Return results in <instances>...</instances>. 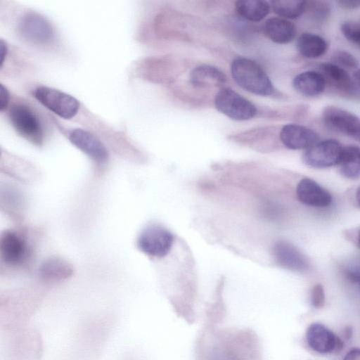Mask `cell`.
Returning <instances> with one entry per match:
<instances>
[{
    "instance_id": "52a82bcc",
    "label": "cell",
    "mask_w": 360,
    "mask_h": 360,
    "mask_svg": "<svg viewBox=\"0 0 360 360\" xmlns=\"http://www.w3.org/2000/svg\"><path fill=\"white\" fill-rule=\"evenodd\" d=\"M342 150L343 147L337 140L326 139L307 149L303 153L302 160L314 168H327L339 164Z\"/></svg>"
},
{
    "instance_id": "2e32d148",
    "label": "cell",
    "mask_w": 360,
    "mask_h": 360,
    "mask_svg": "<svg viewBox=\"0 0 360 360\" xmlns=\"http://www.w3.org/2000/svg\"><path fill=\"white\" fill-rule=\"evenodd\" d=\"M264 32L270 40L279 44L291 42L297 33L292 22L279 17L267 19L264 25Z\"/></svg>"
},
{
    "instance_id": "30bf717a",
    "label": "cell",
    "mask_w": 360,
    "mask_h": 360,
    "mask_svg": "<svg viewBox=\"0 0 360 360\" xmlns=\"http://www.w3.org/2000/svg\"><path fill=\"white\" fill-rule=\"evenodd\" d=\"M282 143L291 150L308 149L318 142L319 136L316 131L307 127L288 124L284 125L280 131Z\"/></svg>"
},
{
    "instance_id": "4dcf8cb0",
    "label": "cell",
    "mask_w": 360,
    "mask_h": 360,
    "mask_svg": "<svg viewBox=\"0 0 360 360\" xmlns=\"http://www.w3.org/2000/svg\"><path fill=\"white\" fill-rule=\"evenodd\" d=\"M353 77L354 84H356L357 88L360 89V69L354 72Z\"/></svg>"
},
{
    "instance_id": "cb8c5ba5",
    "label": "cell",
    "mask_w": 360,
    "mask_h": 360,
    "mask_svg": "<svg viewBox=\"0 0 360 360\" xmlns=\"http://www.w3.org/2000/svg\"><path fill=\"white\" fill-rule=\"evenodd\" d=\"M307 10H309L314 20L322 22L328 17L330 7L327 1H307Z\"/></svg>"
},
{
    "instance_id": "836d02e7",
    "label": "cell",
    "mask_w": 360,
    "mask_h": 360,
    "mask_svg": "<svg viewBox=\"0 0 360 360\" xmlns=\"http://www.w3.org/2000/svg\"><path fill=\"white\" fill-rule=\"evenodd\" d=\"M356 139H357V140H359V141H360V132H359V134H358V136H357V137H356Z\"/></svg>"
},
{
    "instance_id": "5b68a950",
    "label": "cell",
    "mask_w": 360,
    "mask_h": 360,
    "mask_svg": "<svg viewBox=\"0 0 360 360\" xmlns=\"http://www.w3.org/2000/svg\"><path fill=\"white\" fill-rule=\"evenodd\" d=\"M34 98L49 110L64 119H71L78 112L79 102L72 96L60 90L39 86L34 91Z\"/></svg>"
},
{
    "instance_id": "4fadbf2b",
    "label": "cell",
    "mask_w": 360,
    "mask_h": 360,
    "mask_svg": "<svg viewBox=\"0 0 360 360\" xmlns=\"http://www.w3.org/2000/svg\"><path fill=\"white\" fill-rule=\"evenodd\" d=\"M274 255L277 263L283 268L305 271L309 268L307 258L293 245L279 241L274 247Z\"/></svg>"
},
{
    "instance_id": "d4e9b609",
    "label": "cell",
    "mask_w": 360,
    "mask_h": 360,
    "mask_svg": "<svg viewBox=\"0 0 360 360\" xmlns=\"http://www.w3.org/2000/svg\"><path fill=\"white\" fill-rule=\"evenodd\" d=\"M340 30L347 39L360 46V22H345L342 24Z\"/></svg>"
},
{
    "instance_id": "277c9868",
    "label": "cell",
    "mask_w": 360,
    "mask_h": 360,
    "mask_svg": "<svg viewBox=\"0 0 360 360\" xmlns=\"http://www.w3.org/2000/svg\"><path fill=\"white\" fill-rule=\"evenodd\" d=\"M214 105L221 113L237 121L250 120L257 112L251 101L229 87H222L217 93Z\"/></svg>"
},
{
    "instance_id": "6da1fadb",
    "label": "cell",
    "mask_w": 360,
    "mask_h": 360,
    "mask_svg": "<svg viewBox=\"0 0 360 360\" xmlns=\"http://www.w3.org/2000/svg\"><path fill=\"white\" fill-rule=\"evenodd\" d=\"M231 73L233 80L245 91L261 96H269L276 89L263 68L255 60L240 57L233 60Z\"/></svg>"
},
{
    "instance_id": "5bb4252c",
    "label": "cell",
    "mask_w": 360,
    "mask_h": 360,
    "mask_svg": "<svg viewBox=\"0 0 360 360\" xmlns=\"http://www.w3.org/2000/svg\"><path fill=\"white\" fill-rule=\"evenodd\" d=\"M27 254L26 243L16 232L5 231L0 239L1 259L9 264H18L22 262Z\"/></svg>"
},
{
    "instance_id": "e0dca14e",
    "label": "cell",
    "mask_w": 360,
    "mask_h": 360,
    "mask_svg": "<svg viewBox=\"0 0 360 360\" xmlns=\"http://www.w3.org/2000/svg\"><path fill=\"white\" fill-rule=\"evenodd\" d=\"M191 84L195 87H221L226 82V77L219 68L210 65L194 68L189 76Z\"/></svg>"
},
{
    "instance_id": "ba28073f",
    "label": "cell",
    "mask_w": 360,
    "mask_h": 360,
    "mask_svg": "<svg viewBox=\"0 0 360 360\" xmlns=\"http://www.w3.org/2000/svg\"><path fill=\"white\" fill-rule=\"evenodd\" d=\"M325 124L336 132L354 139L360 132V118L354 114L335 106H328L323 112Z\"/></svg>"
},
{
    "instance_id": "7c38bea8",
    "label": "cell",
    "mask_w": 360,
    "mask_h": 360,
    "mask_svg": "<svg viewBox=\"0 0 360 360\" xmlns=\"http://www.w3.org/2000/svg\"><path fill=\"white\" fill-rule=\"evenodd\" d=\"M70 141L96 162L107 160L108 154L104 145L90 132L75 129L69 134Z\"/></svg>"
},
{
    "instance_id": "7a4b0ae2",
    "label": "cell",
    "mask_w": 360,
    "mask_h": 360,
    "mask_svg": "<svg viewBox=\"0 0 360 360\" xmlns=\"http://www.w3.org/2000/svg\"><path fill=\"white\" fill-rule=\"evenodd\" d=\"M18 30L24 40L34 45L48 46L55 41V30L51 23L35 11H27L20 17Z\"/></svg>"
},
{
    "instance_id": "484cf974",
    "label": "cell",
    "mask_w": 360,
    "mask_h": 360,
    "mask_svg": "<svg viewBox=\"0 0 360 360\" xmlns=\"http://www.w3.org/2000/svg\"><path fill=\"white\" fill-rule=\"evenodd\" d=\"M332 59L333 63L342 67L347 68H355L358 66V61L356 58L350 53L344 50L336 51L333 56Z\"/></svg>"
},
{
    "instance_id": "4316f807",
    "label": "cell",
    "mask_w": 360,
    "mask_h": 360,
    "mask_svg": "<svg viewBox=\"0 0 360 360\" xmlns=\"http://www.w3.org/2000/svg\"><path fill=\"white\" fill-rule=\"evenodd\" d=\"M311 303L315 308H321L325 302V294L323 286L320 284L315 285L311 290Z\"/></svg>"
},
{
    "instance_id": "8fae6325",
    "label": "cell",
    "mask_w": 360,
    "mask_h": 360,
    "mask_svg": "<svg viewBox=\"0 0 360 360\" xmlns=\"http://www.w3.org/2000/svg\"><path fill=\"white\" fill-rule=\"evenodd\" d=\"M296 195L300 202L315 207H328L333 200L331 194L326 189L309 178H303L299 181Z\"/></svg>"
},
{
    "instance_id": "9a60e30c",
    "label": "cell",
    "mask_w": 360,
    "mask_h": 360,
    "mask_svg": "<svg viewBox=\"0 0 360 360\" xmlns=\"http://www.w3.org/2000/svg\"><path fill=\"white\" fill-rule=\"evenodd\" d=\"M326 86V80L320 72L304 71L297 75L292 80L294 89L307 97L321 94Z\"/></svg>"
},
{
    "instance_id": "d6986e66",
    "label": "cell",
    "mask_w": 360,
    "mask_h": 360,
    "mask_svg": "<svg viewBox=\"0 0 360 360\" xmlns=\"http://www.w3.org/2000/svg\"><path fill=\"white\" fill-rule=\"evenodd\" d=\"M297 47L302 56L307 58H317L326 52L328 44L319 35L302 33L297 39Z\"/></svg>"
},
{
    "instance_id": "603a6c76",
    "label": "cell",
    "mask_w": 360,
    "mask_h": 360,
    "mask_svg": "<svg viewBox=\"0 0 360 360\" xmlns=\"http://www.w3.org/2000/svg\"><path fill=\"white\" fill-rule=\"evenodd\" d=\"M273 11L284 19H295L306 11L307 1L302 0H274L271 1Z\"/></svg>"
},
{
    "instance_id": "d6a6232c",
    "label": "cell",
    "mask_w": 360,
    "mask_h": 360,
    "mask_svg": "<svg viewBox=\"0 0 360 360\" xmlns=\"http://www.w3.org/2000/svg\"><path fill=\"white\" fill-rule=\"evenodd\" d=\"M358 240H359V244L360 245V231H359V236H358Z\"/></svg>"
},
{
    "instance_id": "44dd1931",
    "label": "cell",
    "mask_w": 360,
    "mask_h": 360,
    "mask_svg": "<svg viewBox=\"0 0 360 360\" xmlns=\"http://www.w3.org/2000/svg\"><path fill=\"white\" fill-rule=\"evenodd\" d=\"M42 278L46 280L56 281L70 277L73 268L68 261L60 257H51L43 262L39 269Z\"/></svg>"
},
{
    "instance_id": "7402d4cb",
    "label": "cell",
    "mask_w": 360,
    "mask_h": 360,
    "mask_svg": "<svg viewBox=\"0 0 360 360\" xmlns=\"http://www.w3.org/2000/svg\"><path fill=\"white\" fill-rule=\"evenodd\" d=\"M342 174L350 179L360 177V148L356 146L343 147L338 164Z\"/></svg>"
},
{
    "instance_id": "9c48e42d",
    "label": "cell",
    "mask_w": 360,
    "mask_h": 360,
    "mask_svg": "<svg viewBox=\"0 0 360 360\" xmlns=\"http://www.w3.org/2000/svg\"><path fill=\"white\" fill-rule=\"evenodd\" d=\"M309 347L320 354H330L341 349L342 342L329 328L319 323L311 324L306 331Z\"/></svg>"
},
{
    "instance_id": "83f0119b",
    "label": "cell",
    "mask_w": 360,
    "mask_h": 360,
    "mask_svg": "<svg viewBox=\"0 0 360 360\" xmlns=\"http://www.w3.org/2000/svg\"><path fill=\"white\" fill-rule=\"evenodd\" d=\"M10 103V94L3 84L0 87V111L3 112L7 108Z\"/></svg>"
},
{
    "instance_id": "f1b7e54d",
    "label": "cell",
    "mask_w": 360,
    "mask_h": 360,
    "mask_svg": "<svg viewBox=\"0 0 360 360\" xmlns=\"http://www.w3.org/2000/svg\"><path fill=\"white\" fill-rule=\"evenodd\" d=\"M336 3L345 9H355L360 7V0H339Z\"/></svg>"
},
{
    "instance_id": "1f68e13d",
    "label": "cell",
    "mask_w": 360,
    "mask_h": 360,
    "mask_svg": "<svg viewBox=\"0 0 360 360\" xmlns=\"http://www.w3.org/2000/svg\"><path fill=\"white\" fill-rule=\"evenodd\" d=\"M356 198L358 204L360 205V186L358 188L356 193Z\"/></svg>"
},
{
    "instance_id": "8992f818",
    "label": "cell",
    "mask_w": 360,
    "mask_h": 360,
    "mask_svg": "<svg viewBox=\"0 0 360 360\" xmlns=\"http://www.w3.org/2000/svg\"><path fill=\"white\" fill-rule=\"evenodd\" d=\"M174 242L172 233L159 225H150L139 234L136 245L142 252L153 257H162L170 251Z\"/></svg>"
},
{
    "instance_id": "3957f363",
    "label": "cell",
    "mask_w": 360,
    "mask_h": 360,
    "mask_svg": "<svg viewBox=\"0 0 360 360\" xmlns=\"http://www.w3.org/2000/svg\"><path fill=\"white\" fill-rule=\"evenodd\" d=\"M9 119L16 131L27 140L40 145L44 129L38 115L29 105L18 103L9 109Z\"/></svg>"
},
{
    "instance_id": "ac0fdd59",
    "label": "cell",
    "mask_w": 360,
    "mask_h": 360,
    "mask_svg": "<svg viewBox=\"0 0 360 360\" xmlns=\"http://www.w3.org/2000/svg\"><path fill=\"white\" fill-rule=\"evenodd\" d=\"M319 68L320 72L325 77L326 82H330L344 92L351 93L354 91V80L343 68L333 63H322Z\"/></svg>"
},
{
    "instance_id": "f546056e",
    "label": "cell",
    "mask_w": 360,
    "mask_h": 360,
    "mask_svg": "<svg viewBox=\"0 0 360 360\" xmlns=\"http://www.w3.org/2000/svg\"><path fill=\"white\" fill-rule=\"evenodd\" d=\"M343 360H360V348H353L344 357Z\"/></svg>"
},
{
    "instance_id": "ffe728a7",
    "label": "cell",
    "mask_w": 360,
    "mask_h": 360,
    "mask_svg": "<svg viewBox=\"0 0 360 360\" xmlns=\"http://www.w3.org/2000/svg\"><path fill=\"white\" fill-rule=\"evenodd\" d=\"M271 5L262 0H240L236 3V10L243 18L251 22H259L269 13Z\"/></svg>"
}]
</instances>
